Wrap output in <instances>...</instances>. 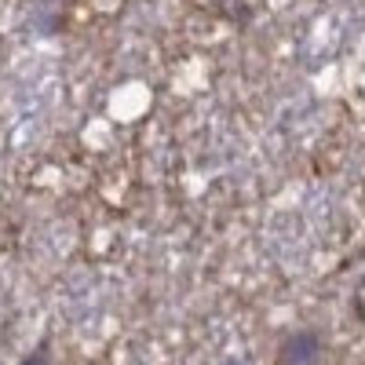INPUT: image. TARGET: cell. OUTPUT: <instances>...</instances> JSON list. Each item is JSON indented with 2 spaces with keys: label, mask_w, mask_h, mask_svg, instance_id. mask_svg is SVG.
I'll return each mask as SVG.
<instances>
[{
  "label": "cell",
  "mask_w": 365,
  "mask_h": 365,
  "mask_svg": "<svg viewBox=\"0 0 365 365\" xmlns=\"http://www.w3.org/2000/svg\"><path fill=\"white\" fill-rule=\"evenodd\" d=\"M325 354V344L314 329H296L278 347V365H318Z\"/></svg>",
  "instance_id": "cell-1"
},
{
  "label": "cell",
  "mask_w": 365,
  "mask_h": 365,
  "mask_svg": "<svg viewBox=\"0 0 365 365\" xmlns=\"http://www.w3.org/2000/svg\"><path fill=\"white\" fill-rule=\"evenodd\" d=\"M19 365H55V358H51V351H48V347H37V351H29Z\"/></svg>",
  "instance_id": "cell-2"
},
{
  "label": "cell",
  "mask_w": 365,
  "mask_h": 365,
  "mask_svg": "<svg viewBox=\"0 0 365 365\" xmlns=\"http://www.w3.org/2000/svg\"><path fill=\"white\" fill-rule=\"evenodd\" d=\"M223 365H245V361H237V358H230V361H223Z\"/></svg>",
  "instance_id": "cell-3"
}]
</instances>
